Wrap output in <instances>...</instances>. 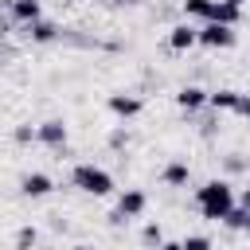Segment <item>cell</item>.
Returning a JSON list of instances; mask_svg holds the SVG:
<instances>
[{
	"label": "cell",
	"mask_w": 250,
	"mask_h": 250,
	"mask_svg": "<svg viewBox=\"0 0 250 250\" xmlns=\"http://www.w3.org/2000/svg\"><path fill=\"white\" fill-rule=\"evenodd\" d=\"M70 180H74V188H82L86 195H109V191H113L109 172L98 168V164H78V168L70 172Z\"/></svg>",
	"instance_id": "7a4b0ae2"
},
{
	"label": "cell",
	"mask_w": 250,
	"mask_h": 250,
	"mask_svg": "<svg viewBox=\"0 0 250 250\" xmlns=\"http://www.w3.org/2000/svg\"><path fill=\"white\" fill-rule=\"evenodd\" d=\"M242 207L250 211V184H246V191H242Z\"/></svg>",
	"instance_id": "603a6c76"
},
{
	"label": "cell",
	"mask_w": 250,
	"mask_h": 250,
	"mask_svg": "<svg viewBox=\"0 0 250 250\" xmlns=\"http://www.w3.org/2000/svg\"><path fill=\"white\" fill-rule=\"evenodd\" d=\"M16 246H20V250H27V246H35V227H23V230L16 234Z\"/></svg>",
	"instance_id": "ac0fdd59"
},
{
	"label": "cell",
	"mask_w": 250,
	"mask_h": 250,
	"mask_svg": "<svg viewBox=\"0 0 250 250\" xmlns=\"http://www.w3.org/2000/svg\"><path fill=\"white\" fill-rule=\"evenodd\" d=\"M31 137H35V133H31V129H27V125H20V129H16V141H20V145H27V141H31Z\"/></svg>",
	"instance_id": "ffe728a7"
},
{
	"label": "cell",
	"mask_w": 250,
	"mask_h": 250,
	"mask_svg": "<svg viewBox=\"0 0 250 250\" xmlns=\"http://www.w3.org/2000/svg\"><path fill=\"white\" fill-rule=\"evenodd\" d=\"M74 250H90V246H74Z\"/></svg>",
	"instance_id": "d4e9b609"
},
{
	"label": "cell",
	"mask_w": 250,
	"mask_h": 250,
	"mask_svg": "<svg viewBox=\"0 0 250 250\" xmlns=\"http://www.w3.org/2000/svg\"><path fill=\"white\" fill-rule=\"evenodd\" d=\"M164 184H168V188H184V184H188V164H180V160L168 164V168H164Z\"/></svg>",
	"instance_id": "7c38bea8"
},
{
	"label": "cell",
	"mask_w": 250,
	"mask_h": 250,
	"mask_svg": "<svg viewBox=\"0 0 250 250\" xmlns=\"http://www.w3.org/2000/svg\"><path fill=\"white\" fill-rule=\"evenodd\" d=\"M141 238H145V242H148V246H160V242H164V234H160V227H156V223H148V227H145V234H141Z\"/></svg>",
	"instance_id": "e0dca14e"
},
{
	"label": "cell",
	"mask_w": 250,
	"mask_h": 250,
	"mask_svg": "<svg viewBox=\"0 0 250 250\" xmlns=\"http://www.w3.org/2000/svg\"><path fill=\"white\" fill-rule=\"evenodd\" d=\"M35 137H39L43 145H62V141H66V125H62V121H43V125L35 129Z\"/></svg>",
	"instance_id": "52a82bcc"
},
{
	"label": "cell",
	"mask_w": 250,
	"mask_h": 250,
	"mask_svg": "<svg viewBox=\"0 0 250 250\" xmlns=\"http://www.w3.org/2000/svg\"><path fill=\"white\" fill-rule=\"evenodd\" d=\"M227 4H234V8H242V4H246V0H227Z\"/></svg>",
	"instance_id": "cb8c5ba5"
},
{
	"label": "cell",
	"mask_w": 250,
	"mask_h": 250,
	"mask_svg": "<svg viewBox=\"0 0 250 250\" xmlns=\"http://www.w3.org/2000/svg\"><path fill=\"white\" fill-rule=\"evenodd\" d=\"M168 47H172V51H188V47H195V27H188V23L172 27V35H168Z\"/></svg>",
	"instance_id": "9c48e42d"
},
{
	"label": "cell",
	"mask_w": 250,
	"mask_h": 250,
	"mask_svg": "<svg viewBox=\"0 0 250 250\" xmlns=\"http://www.w3.org/2000/svg\"><path fill=\"white\" fill-rule=\"evenodd\" d=\"M20 188H23V195H31V199H39V195H47V191H51V180H47L43 172H27Z\"/></svg>",
	"instance_id": "ba28073f"
},
{
	"label": "cell",
	"mask_w": 250,
	"mask_h": 250,
	"mask_svg": "<svg viewBox=\"0 0 250 250\" xmlns=\"http://www.w3.org/2000/svg\"><path fill=\"white\" fill-rule=\"evenodd\" d=\"M195 43H203V47H230L234 43V31L227 27V23H207V27H199L195 31Z\"/></svg>",
	"instance_id": "3957f363"
},
{
	"label": "cell",
	"mask_w": 250,
	"mask_h": 250,
	"mask_svg": "<svg viewBox=\"0 0 250 250\" xmlns=\"http://www.w3.org/2000/svg\"><path fill=\"white\" fill-rule=\"evenodd\" d=\"M211 20H215V23L234 27V23H238V8H234V4H227V0H215V4H211Z\"/></svg>",
	"instance_id": "30bf717a"
},
{
	"label": "cell",
	"mask_w": 250,
	"mask_h": 250,
	"mask_svg": "<svg viewBox=\"0 0 250 250\" xmlns=\"http://www.w3.org/2000/svg\"><path fill=\"white\" fill-rule=\"evenodd\" d=\"M109 109H113L117 117H137V113H141V98H133V94H113V98H109Z\"/></svg>",
	"instance_id": "5b68a950"
},
{
	"label": "cell",
	"mask_w": 250,
	"mask_h": 250,
	"mask_svg": "<svg viewBox=\"0 0 250 250\" xmlns=\"http://www.w3.org/2000/svg\"><path fill=\"white\" fill-rule=\"evenodd\" d=\"M141 211H145V191L129 188V191L117 199V215H121V219H133V215H141Z\"/></svg>",
	"instance_id": "277c9868"
},
{
	"label": "cell",
	"mask_w": 250,
	"mask_h": 250,
	"mask_svg": "<svg viewBox=\"0 0 250 250\" xmlns=\"http://www.w3.org/2000/svg\"><path fill=\"white\" fill-rule=\"evenodd\" d=\"M12 12H16V20L35 23V20H39V0H16V4H12Z\"/></svg>",
	"instance_id": "4fadbf2b"
},
{
	"label": "cell",
	"mask_w": 250,
	"mask_h": 250,
	"mask_svg": "<svg viewBox=\"0 0 250 250\" xmlns=\"http://www.w3.org/2000/svg\"><path fill=\"white\" fill-rule=\"evenodd\" d=\"M31 35H35L39 43H51V39L59 35V27H55V23H47V20H35V23H31Z\"/></svg>",
	"instance_id": "9a60e30c"
},
{
	"label": "cell",
	"mask_w": 250,
	"mask_h": 250,
	"mask_svg": "<svg viewBox=\"0 0 250 250\" xmlns=\"http://www.w3.org/2000/svg\"><path fill=\"white\" fill-rule=\"evenodd\" d=\"M246 230H250V219H246Z\"/></svg>",
	"instance_id": "484cf974"
},
{
	"label": "cell",
	"mask_w": 250,
	"mask_h": 250,
	"mask_svg": "<svg viewBox=\"0 0 250 250\" xmlns=\"http://www.w3.org/2000/svg\"><path fill=\"white\" fill-rule=\"evenodd\" d=\"M211 4L215 0H184V12L195 16V20H211Z\"/></svg>",
	"instance_id": "5bb4252c"
},
{
	"label": "cell",
	"mask_w": 250,
	"mask_h": 250,
	"mask_svg": "<svg viewBox=\"0 0 250 250\" xmlns=\"http://www.w3.org/2000/svg\"><path fill=\"white\" fill-rule=\"evenodd\" d=\"M234 109H238V113H242V117H250V98H246V94H242V98H238V105H234Z\"/></svg>",
	"instance_id": "44dd1931"
},
{
	"label": "cell",
	"mask_w": 250,
	"mask_h": 250,
	"mask_svg": "<svg viewBox=\"0 0 250 250\" xmlns=\"http://www.w3.org/2000/svg\"><path fill=\"white\" fill-rule=\"evenodd\" d=\"M180 246H184V250H211V242H207L203 234H188V238H184Z\"/></svg>",
	"instance_id": "2e32d148"
},
{
	"label": "cell",
	"mask_w": 250,
	"mask_h": 250,
	"mask_svg": "<svg viewBox=\"0 0 250 250\" xmlns=\"http://www.w3.org/2000/svg\"><path fill=\"white\" fill-rule=\"evenodd\" d=\"M176 102H180V109H199V105H207V90H199V86H184L180 94H176Z\"/></svg>",
	"instance_id": "8992f818"
},
{
	"label": "cell",
	"mask_w": 250,
	"mask_h": 250,
	"mask_svg": "<svg viewBox=\"0 0 250 250\" xmlns=\"http://www.w3.org/2000/svg\"><path fill=\"white\" fill-rule=\"evenodd\" d=\"M238 90H215V94H207V105H215V109H234L238 105Z\"/></svg>",
	"instance_id": "8fae6325"
},
{
	"label": "cell",
	"mask_w": 250,
	"mask_h": 250,
	"mask_svg": "<svg viewBox=\"0 0 250 250\" xmlns=\"http://www.w3.org/2000/svg\"><path fill=\"white\" fill-rule=\"evenodd\" d=\"M156 250H184V246H180V242H160Z\"/></svg>",
	"instance_id": "7402d4cb"
},
{
	"label": "cell",
	"mask_w": 250,
	"mask_h": 250,
	"mask_svg": "<svg viewBox=\"0 0 250 250\" xmlns=\"http://www.w3.org/2000/svg\"><path fill=\"white\" fill-rule=\"evenodd\" d=\"M246 219H250V211H246V207H242V211H230V215H227V223H230V227H246Z\"/></svg>",
	"instance_id": "d6986e66"
},
{
	"label": "cell",
	"mask_w": 250,
	"mask_h": 250,
	"mask_svg": "<svg viewBox=\"0 0 250 250\" xmlns=\"http://www.w3.org/2000/svg\"><path fill=\"white\" fill-rule=\"evenodd\" d=\"M199 211H203V219H227L230 211H234V191H230V184L227 180H211V184H203L199 188Z\"/></svg>",
	"instance_id": "6da1fadb"
}]
</instances>
